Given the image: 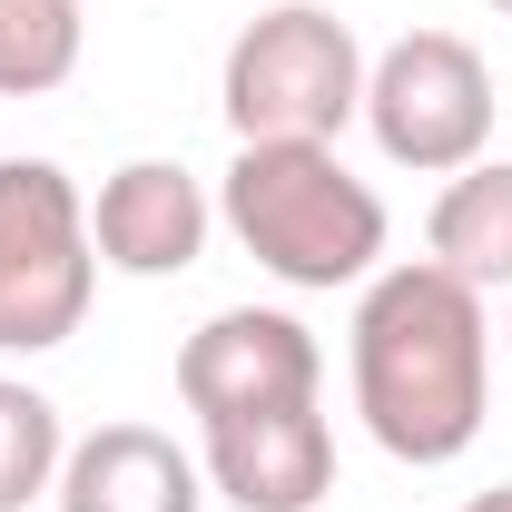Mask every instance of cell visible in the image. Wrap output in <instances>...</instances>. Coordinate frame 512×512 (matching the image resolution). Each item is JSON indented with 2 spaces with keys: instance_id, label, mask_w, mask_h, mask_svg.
I'll list each match as a JSON object with an SVG mask.
<instances>
[{
  "instance_id": "12",
  "label": "cell",
  "mask_w": 512,
  "mask_h": 512,
  "mask_svg": "<svg viewBox=\"0 0 512 512\" xmlns=\"http://www.w3.org/2000/svg\"><path fill=\"white\" fill-rule=\"evenodd\" d=\"M60 404L40 394V384H20V375H0V512H30V503H50V483H60Z\"/></svg>"
},
{
  "instance_id": "7",
  "label": "cell",
  "mask_w": 512,
  "mask_h": 512,
  "mask_svg": "<svg viewBox=\"0 0 512 512\" xmlns=\"http://www.w3.org/2000/svg\"><path fill=\"white\" fill-rule=\"evenodd\" d=\"M197 473L227 512H316L335 493V424L316 404H266V414H227L197 424Z\"/></svg>"
},
{
  "instance_id": "15",
  "label": "cell",
  "mask_w": 512,
  "mask_h": 512,
  "mask_svg": "<svg viewBox=\"0 0 512 512\" xmlns=\"http://www.w3.org/2000/svg\"><path fill=\"white\" fill-rule=\"evenodd\" d=\"M493 10H503V20H512V0H493Z\"/></svg>"
},
{
  "instance_id": "9",
  "label": "cell",
  "mask_w": 512,
  "mask_h": 512,
  "mask_svg": "<svg viewBox=\"0 0 512 512\" xmlns=\"http://www.w3.org/2000/svg\"><path fill=\"white\" fill-rule=\"evenodd\" d=\"M50 503L60 512H207V473L158 424H99V434H69Z\"/></svg>"
},
{
  "instance_id": "4",
  "label": "cell",
  "mask_w": 512,
  "mask_h": 512,
  "mask_svg": "<svg viewBox=\"0 0 512 512\" xmlns=\"http://www.w3.org/2000/svg\"><path fill=\"white\" fill-rule=\"evenodd\" d=\"M99 296L89 197L60 158H0V355H60Z\"/></svg>"
},
{
  "instance_id": "13",
  "label": "cell",
  "mask_w": 512,
  "mask_h": 512,
  "mask_svg": "<svg viewBox=\"0 0 512 512\" xmlns=\"http://www.w3.org/2000/svg\"><path fill=\"white\" fill-rule=\"evenodd\" d=\"M463 512H512V483H493V493H473Z\"/></svg>"
},
{
  "instance_id": "6",
  "label": "cell",
  "mask_w": 512,
  "mask_h": 512,
  "mask_svg": "<svg viewBox=\"0 0 512 512\" xmlns=\"http://www.w3.org/2000/svg\"><path fill=\"white\" fill-rule=\"evenodd\" d=\"M325 394V345L286 306H217L178 345V404L197 424L266 414V404H316Z\"/></svg>"
},
{
  "instance_id": "14",
  "label": "cell",
  "mask_w": 512,
  "mask_h": 512,
  "mask_svg": "<svg viewBox=\"0 0 512 512\" xmlns=\"http://www.w3.org/2000/svg\"><path fill=\"white\" fill-rule=\"evenodd\" d=\"M503 345H512V296H503Z\"/></svg>"
},
{
  "instance_id": "2",
  "label": "cell",
  "mask_w": 512,
  "mask_h": 512,
  "mask_svg": "<svg viewBox=\"0 0 512 512\" xmlns=\"http://www.w3.org/2000/svg\"><path fill=\"white\" fill-rule=\"evenodd\" d=\"M217 227L296 296H335V286H365L384 266V197L375 178H355L335 148L316 138H256L227 158L217 178Z\"/></svg>"
},
{
  "instance_id": "3",
  "label": "cell",
  "mask_w": 512,
  "mask_h": 512,
  "mask_svg": "<svg viewBox=\"0 0 512 512\" xmlns=\"http://www.w3.org/2000/svg\"><path fill=\"white\" fill-rule=\"evenodd\" d=\"M217 109L237 128V148H256V138H316V148H335L365 119V40H355V20H335L325 0L256 10L227 40Z\"/></svg>"
},
{
  "instance_id": "11",
  "label": "cell",
  "mask_w": 512,
  "mask_h": 512,
  "mask_svg": "<svg viewBox=\"0 0 512 512\" xmlns=\"http://www.w3.org/2000/svg\"><path fill=\"white\" fill-rule=\"evenodd\" d=\"M89 50L79 0H0V99H50Z\"/></svg>"
},
{
  "instance_id": "10",
  "label": "cell",
  "mask_w": 512,
  "mask_h": 512,
  "mask_svg": "<svg viewBox=\"0 0 512 512\" xmlns=\"http://www.w3.org/2000/svg\"><path fill=\"white\" fill-rule=\"evenodd\" d=\"M424 247L473 296H512V158L453 168L444 197H434V217H424Z\"/></svg>"
},
{
  "instance_id": "5",
  "label": "cell",
  "mask_w": 512,
  "mask_h": 512,
  "mask_svg": "<svg viewBox=\"0 0 512 512\" xmlns=\"http://www.w3.org/2000/svg\"><path fill=\"white\" fill-rule=\"evenodd\" d=\"M493 69L463 30H404L365 60V128H375L384 168L453 178L473 158H493Z\"/></svg>"
},
{
  "instance_id": "1",
  "label": "cell",
  "mask_w": 512,
  "mask_h": 512,
  "mask_svg": "<svg viewBox=\"0 0 512 512\" xmlns=\"http://www.w3.org/2000/svg\"><path fill=\"white\" fill-rule=\"evenodd\" d=\"M345 375H355V414L394 463L444 473L483 444L493 414V296H473L434 256L375 266L355 286V325H345Z\"/></svg>"
},
{
  "instance_id": "8",
  "label": "cell",
  "mask_w": 512,
  "mask_h": 512,
  "mask_svg": "<svg viewBox=\"0 0 512 512\" xmlns=\"http://www.w3.org/2000/svg\"><path fill=\"white\" fill-rule=\"evenodd\" d=\"M217 237V197L197 188L178 158H128L99 178L89 197V247L109 276H138V286H158V276H188L197 256Z\"/></svg>"
}]
</instances>
